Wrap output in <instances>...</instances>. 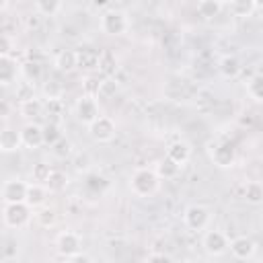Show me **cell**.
<instances>
[{
  "label": "cell",
  "instance_id": "6da1fadb",
  "mask_svg": "<svg viewBox=\"0 0 263 263\" xmlns=\"http://www.w3.org/2000/svg\"><path fill=\"white\" fill-rule=\"evenodd\" d=\"M158 183H160V177L156 175V171L146 166L136 168L129 177V189L138 197H150L152 193H156Z\"/></svg>",
  "mask_w": 263,
  "mask_h": 263
},
{
  "label": "cell",
  "instance_id": "7a4b0ae2",
  "mask_svg": "<svg viewBox=\"0 0 263 263\" xmlns=\"http://www.w3.org/2000/svg\"><path fill=\"white\" fill-rule=\"evenodd\" d=\"M33 208L27 201H16V203H4L2 208V222L6 228H23L31 220Z\"/></svg>",
  "mask_w": 263,
  "mask_h": 263
},
{
  "label": "cell",
  "instance_id": "3957f363",
  "mask_svg": "<svg viewBox=\"0 0 263 263\" xmlns=\"http://www.w3.org/2000/svg\"><path fill=\"white\" fill-rule=\"evenodd\" d=\"M127 14L123 10H115V8H109L103 12L101 16V31L105 35H111V37H117V35H123L127 31Z\"/></svg>",
  "mask_w": 263,
  "mask_h": 263
},
{
  "label": "cell",
  "instance_id": "277c9868",
  "mask_svg": "<svg viewBox=\"0 0 263 263\" xmlns=\"http://www.w3.org/2000/svg\"><path fill=\"white\" fill-rule=\"evenodd\" d=\"M208 154H210V160L218 166V168H230L234 166V160H236V152H234V146L230 142H212L208 146Z\"/></svg>",
  "mask_w": 263,
  "mask_h": 263
},
{
  "label": "cell",
  "instance_id": "5b68a950",
  "mask_svg": "<svg viewBox=\"0 0 263 263\" xmlns=\"http://www.w3.org/2000/svg\"><path fill=\"white\" fill-rule=\"evenodd\" d=\"M210 218H212L210 210L201 203H191L183 212V222L189 230H203L210 224Z\"/></svg>",
  "mask_w": 263,
  "mask_h": 263
},
{
  "label": "cell",
  "instance_id": "8992f818",
  "mask_svg": "<svg viewBox=\"0 0 263 263\" xmlns=\"http://www.w3.org/2000/svg\"><path fill=\"white\" fill-rule=\"evenodd\" d=\"M74 115H76V119L80 121V123H84V125H90L101 113H99V103H97V99L92 97V95H82L78 101H76V105H74Z\"/></svg>",
  "mask_w": 263,
  "mask_h": 263
},
{
  "label": "cell",
  "instance_id": "52a82bcc",
  "mask_svg": "<svg viewBox=\"0 0 263 263\" xmlns=\"http://www.w3.org/2000/svg\"><path fill=\"white\" fill-rule=\"evenodd\" d=\"M201 247H203V251L208 255L220 257L230 249V240L222 230H208L203 234V238H201Z\"/></svg>",
  "mask_w": 263,
  "mask_h": 263
},
{
  "label": "cell",
  "instance_id": "ba28073f",
  "mask_svg": "<svg viewBox=\"0 0 263 263\" xmlns=\"http://www.w3.org/2000/svg\"><path fill=\"white\" fill-rule=\"evenodd\" d=\"M88 134L95 142L99 144H105V142H111L115 138V121L107 115H99L90 125H88Z\"/></svg>",
  "mask_w": 263,
  "mask_h": 263
},
{
  "label": "cell",
  "instance_id": "9c48e42d",
  "mask_svg": "<svg viewBox=\"0 0 263 263\" xmlns=\"http://www.w3.org/2000/svg\"><path fill=\"white\" fill-rule=\"evenodd\" d=\"M55 249H58L60 259H68L70 255H74V253H78L82 249V238L74 230H64L55 238Z\"/></svg>",
  "mask_w": 263,
  "mask_h": 263
},
{
  "label": "cell",
  "instance_id": "30bf717a",
  "mask_svg": "<svg viewBox=\"0 0 263 263\" xmlns=\"http://www.w3.org/2000/svg\"><path fill=\"white\" fill-rule=\"evenodd\" d=\"M27 189L29 183L23 179H8L2 185V201L4 203H16V201H25L27 199Z\"/></svg>",
  "mask_w": 263,
  "mask_h": 263
},
{
  "label": "cell",
  "instance_id": "8fae6325",
  "mask_svg": "<svg viewBox=\"0 0 263 263\" xmlns=\"http://www.w3.org/2000/svg\"><path fill=\"white\" fill-rule=\"evenodd\" d=\"M21 140H23V146L29 148V150L41 148L45 144V140H43V125H39L35 121H27L21 127Z\"/></svg>",
  "mask_w": 263,
  "mask_h": 263
},
{
  "label": "cell",
  "instance_id": "7c38bea8",
  "mask_svg": "<svg viewBox=\"0 0 263 263\" xmlns=\"http://www.w3.org/2000/svg\"><path fill=\"white\" fill-rule=\"evenodd\" d=\"M21 76V64L10 53H0V84L10 86Z\"/></svg>",
  "mask_w": 263,
  "mask_h": 263
},
{
  "label": "cell",
  "instance_id": "4fadbf2b",
  "mask_svg": "<svg viewBox=\"0 0 263 263\" xmlns=\"http://www.w3.org/2000/svg\"><path fill=\"white\" fill-rule=\"evenodd\" d=\"M49 189H47V185L45 183H37V181H33V183H29V189H27V203L33 208V210H37V208H41V205H45V201H47V197H49Z\"/></svg>",
  "mask_w": 263,
  "mask_h": 263
},
{
  "label": "cell",
  "instance_id": "5bb4252c",
  "mask_svg": "<svg viewBox=\"0 0 263 263\" xmlns=\"http://www.w3.org/2000/svg\"><path fill=\"white\" fill-rule=\"evenodd\" d=\"M255 251H257V247H255V242L249 236H236V238L230 240V253L236 259H242V261L251 259L255 255Z\"/></svg>",
  "mask_w": 263,
  "mask_h": 263
},
{
  "label": "cell",
  "instance_id": "9a60e30c",
  "mask_svg": "<svg viewBox=\"0 0 263 263\" xmlns=\"http://www.w3.org/2000/svg\"><path fill=\"white\" fill-rule=\"evenodd\" d=\"M21 146H23L21 132H16V129L4 125L2 132H0V150L8 154V152H16V150H21Z\"/></svg>",
  "mask_w": 263,
  "mask_h": 263
},
{
  "label": "cell",
  "instance_id": "2e32d148",
  "mask_svg": "<svg viewBox=\"0 0 263 263\" xmlns=\"http://www.w3.org/2000/svg\"><path fill=\"white\" fill-rule=\"evenodd\" d=\"M78 53V68L82 70H99V58H101V51L90 47V45H84L80 49H76Z\"/></svg>",
  "mask_w": 263,
  "mask_h": 263
},
{
  "label": "cell",
  "instance_id": "e0dca14e",
  "mask_svg": "<svg viewBox=\"0 0 263 263\" xmlns=\"http://www.w3.org/2000/svg\"><path fill=\"white\" fill-rule=\"evenodd\" d=\"M53 66H55L60 72H64V74L74 72V70L78 68V53H76V49H62V51L55 55Z\"/></svg>",
  "mask_w": 263,
  "mask_h": 263
},
{
  "label": "cell",
  "instance_id": "ac0fdd59",
  "mask_svg": "<svg viewBox=\"0 0 263 263\" xmlns=\"http://www.w3.org/2000/svg\"><path fill=\"white\" fill-rule=\"evenodd\" d=\"M166 156L173 158L175 162H179V164L183 166V164L189 162V158H191V146H189L187 142H183V140H177V142L168 144V148H166Z\"/></svg>",
  "mask_w": 263,
  "mask_h": 263
},
{
  "label": "cell",
  "instance_id": "d6986e66",
  "mask_svg": "<svg viewBox=\"0 0 263 263\" xmlns=\"http://www.w3.org/2000/svg\"><path fill=\"white\" fill-rule=\"evenodd\" d=\"M41 76H43V68H41V62H39V60L29 58L27 62L21 64V78H23V80L35 84V82L41 80Z\"/></svg>",
  "mask_w": 263,
  "mask_h": 263
},
{
  "label": "cell",
  "instance_id": "ffe728a7",
  "mask_svg": "<svg viewBox=\"0 0 263 263\" xmlns=\"http://www.w3.org/2000/svg\"><path fill=\"white\" fill-rule=\"evenodd\" d=\"M43 111H45V105H43L37 97H31V99L18 103V113H21V117L31 119V121H33L35 117H41Z\"/></svg>",
  "mask_w": 263,
  "mask_h": 263
},
{
  "label": "cell",
  "instance_id": "44dd1931",
  "mask_svg": "<svg viewBox=\"0 0 263 263\" xmlns=\"http://www.w3.org/2000/svg\"><path fill=\"white\" fill-rule=\"evenodd\" d=\"M154 171H156V175H158L160 179L168 181V179H175V177H179V173H181V164H179V162H175L173 158L164 156V158H160V160L156 162Z\"/></svg>",
  "mask_w": 263,
  "mask_h": 263
},
{
  "label": "cell",
  "instance_id": "7402d4cb",
  "mask_svg": "<svg viewBox=\"0 0 263 263\" xmlns=\"http://www.w3.org/2000/svg\"><path fill=\"white\" fill-rule=\"evenodd\" d=\"M218 70L224 78H236L240 72H242V64L236 55H224L218 64Z\"/></svg>",
  "mask_w": 263,
  "mask_h": 263
},
{
  "label": "cell",
  "instance_id": "603a6c76",
  "mask_svg": "<svg viewBox=\"0 0 263 263\" xmlns=\"http://www.w3.org/2000/svg\"><path fill=\"white\" fill-rule=\"evenodd\" d=\"M45 185H47V189H49L51 193H62V191L68 187V175H66L64 171H60V168H51V173H49Z\"/></svg>",
  "mask_w": 263,
  "mask_h": 263
},
{
  "label": "cell",
  "instance_id": "cb8c5ba5",
  "mask_svg": "<svg viewBox=\"0 0 263 263\" xmlns=\"http://www.w3.org/2000/svg\"><path fill=\"white\" fill-rule=\"evenodd\" d=\"M33 214H35V222H37L41 228H51V226H55V222H58V212H55L53 208H49V205H41V208H37Z\"/></svg>",
  "mask_w": 263,
  "mask_h": 263
},
{
  "label": "cell",
  "instance_id": "d4e9b609",
  "mask_svg": "<svg viewBox=\"0 0 263 263\" xmlns=\"http://www.w3.org/2000/svg\"><path fill=\"white\" fill-rule=\"evenodd\" d=\"M242 197H245L247 203H251V205L263 203V183H259V181L247 183L245 189H242Z\"/></svg>",
  "mask_w": 263,
  "mask_h": 263
},
{
  "label": "cell",
  "instance_id": "484cf974",
  "mask_svg": "<svg viewBox=\"0 0 263 263\" xmlns=\"http://www.w3.org/2000/svg\"><path fill=\"white\" fill-rule=\"evenodd\" d=\"M115 70H117V58H115V53L109 51V49H103L101 51V58H99V72L103 76H111V74H115Z\"/></svg>",
  "mask_w": 263,
  "mask_h": 263
},
{
  "label": "cell",
  "instance_id": "4316f807",
  "mask_svg": "<svg viewBox=\"0 0 263 263\" xmlns=\"http://www.w3.org/2000/svg\"><path fill=\"white\" fill-rule=\"evenodd\" d=\"M228 6H230V12L234 16H238V18H247L257 10L255 0H232Z\"/></svg>",
  "mask_w": 263,
  "mask_h": 263
},
{
  "label": "cell",
  "instance_id": "83f0119b",
  "mask_svg": "<svg viewBox=\"0 0 263 263\" xmlns=\"http://www.w3.org/2000/svg\"><path fill=\"white\" fill-rule=\"evenodd\" d=\"M220 10H222V4L218 2V0H199L197 2V12H199V16H203V18H216L218 14H220Z\"/></svg>",
  "mask_w": 263,
  "mask_h": 263
},
{
  "label": "cell",
  "instance_id": "f1b7e54d",
  "mask_svg": "<svg viewBox=\"0 0 263 263\" xmlns=\"http://www.w3.org/2000/svg\"><path fill=\"white\" fill-rule=\"evenodd\" d=\"M49 148H51L53 156L60 158V160H66V158H70V156L74 154V146H72V142L66 140V138H60V140H58L53 146H49Z\"/></svg>",
  "mask_w": 263,
  "mask_h": 263
},
{
  "label": "cell",
  "instance_id": "f546056e",
  "mask_svg": "<svg viewBox=\"0 0 263 263\" xmlns=\"http://www.w3.org/2000/svg\"><path fill=\"white\" fill-rule=\"evenodd\" d=\"M35 8L43 16H53L62 8V0H35Z\"/></svg>",
  "mask_w": 263,
  "mask_h": 263
},
{
  "label": "cell",
  "instance_id": "4dcf8cb0",
  "mask_svg": "<svg viewBox=\"0 0 263 263\" xmlns=\"http://www.w3.org/2000/svg\"><path fill=\"white\" fill-rule=\"evenodd\" d=\"M60 138H64L60 123L49 121V123H45V125H43V140H45V144H47V146H53Z\"/></svg>",
  "mask_w": 263,
  "mask_h": 263
},
{
  "label": "cell",
  "instance_id": "1f68e13d",
  "mask_svg": "<svg viewBox=\"0 0 263 263\" xmlns=\"http://www.w3.org/2000/svg\"><path fill=\"white\" fill-rule=\"evenodd\" d=\"M247 92L251 99H255L257 103H263V76L261 74H255L249 84H247Z\"/></svg>",
  "mask_w": 263,
  "mask_h": 263
},
{
  "label": "cell",
  "instance_id": "d6a6232c",
  "mask_svg": "<svg viewBox=\"0 0 263 263\" xmlns=\"http://www.w3.org/2000/svg\"><path fill=\"white\" fill-rule=\"evenodd\" d=\"M117 88H119L117 80H115V78H111V76H107L105 80H101V86H99L97 97H99V99H113V97H115V92H117Z\"/></svg>",
  "mask_w": 263,
  "mask_h": 263
},
{
  "label": "cell",
  "instance_id": "836d02e7",
  "mask_svg": "<svg viewBox=\"0 0 263 263\" xmlns=\"http://www.w3.org/2000/svg\"><path fill=\"white\" fill-rule=\"evenodd\" d=\"M49 173H51L49 164H45V162H35L33 168H31V179L37 181V183H45L47 177H49Z\"/></svg>",
  "mask_w": 263,
  "mask_h": 263
},
{
  "label": "cell",
  "instance_id": "e575fe53",
  "mask_svg": "<svg viewBox=\"0 0 263 263\" xmlns=\"http://www.w3.org/2000/svg\"><path fill=\"white\" fill-rule=\"evenodd\" d=\"M33 86H35V84H31V82H27V80L18 82V84H16V92H14L16 101H18V103H23V101H27V99L35 97V95H33Z\"/></svg>",
  "mask_w": 263,
  "mask_h": 263
},
{
  "label": "cell",
  "instance_id": "d590c367",
  "mask_svg": "<svg viewBox=\"0 0 263 263\" xmlns=\"http://www.w3.org/2000/svg\"><path fill=\"white\" fill-rule=\"evenodd\" d=\"M43 92H45L47 101H51V99H62V86H60L58 82H47V84L43 86Z\"/></svg>",
  "mask_w": 263,
  "mask_h": 263
},
{
  "label": "cell",
  "instance_id": "8d00e7d4",
  "mask_svg": "<svg viewBox=\"0 0 263 263\" xmlns=\"http://www.w3.org/2000/svg\"><path fill=\"white\" fill-rule=\"evenodd\" d=\"M99 86H101V80H99V78H95V76H86V80H84V95H92V97H97Z\"/></svg>",
  "mask_w": 263,
  "mask_h": 263
},
{
  "label": "cell",
  "instance_id": "74e56055",
  "mask_svg": "<svg viewBox=\"0 0 263 263\" xmlns=\"http://www.w3.org/2000/svg\"><path fill=\"white\" fill-rule=\"evenodd\" d=\"M12 51V39H10V35L4 31L2 33V49H0V53H10Z\"/></svg>",
  "mask_w": 263,
  "mask_h": 263
},
{
  "label": "cell",
  "instance_id": "f35d334b",
  "mask_svg": "<svg viewBox=\"0 0 263 263\" xmlns=\"http://www.w3.org/2000/svg\"><path fill=\"white\" fill-rule=\"evenodd\" d=\"M66 261H72V263H90L92 259H90L88 255H84V253H80V251H78V253H74V255H70V257H68Z\"/></svg>",
  "mask_w": 263,
  "mask_h": 263
},
{
  "label": "cell",
  "instance_id": "ab89813d",
  "mask_svg": "<svg viewBox=\"0 0 263 263\" xmlns=\"http://www.w3.org/2000/svg\"><path fill=\"white\" fill-rule=\"evenodd\" d=\"M146 261H171V257L164 253H150L146 255Z\"/></svg>",
  "mask_w": 263,
  "mask_h": 263
},
{
  "label": "cell",
  "instance_id": "60d3db41",
  "mask_svg": "<svg viewBox=\"0 0 263 263\" xmlns=\"http://www.w3.org/2000/svg\"><path fill=\"white\" fill-rule=\"evenodd\" d=\"M37 25H39V16L33 14V18H29V27H37Z\"/></svg>",
  "mask_w": 263,
  "mask_h": 263
},
{
  "label": "cell",
  "instance_id": "b9f144b4",
  "mask_svg": "<svg viewBox=\"0 0 263 263\" xmlns=\"http://www.w3.org/2000/svg\"><path fill=\"white\" fill-rule=\"evenodd\" d=\"M257 74H261V76H263V62L257 66Z\"/></svg>",
  "mask_w": 263,
  "mask_h": 263
},
{
  "label": "cell",
  "instance_id": "7bdbcfd3",
  "mask_svg": "<svg viewBox=\"0 0 263 263\" xmlns=\"http://www.w3.org/2000/svg\"><path fill=\"white\" fill-rule=\"evenodd\" d=\"M255 6L257 8H263V0H255Z\"/></svg>",
  "mask_w": 263,
  "mask_h": 263
},
{
  "label": "cell",
  "instance_id": "ee69618b",
  "mask_svg": "<svg viewBox=\"0 0 263 263\" xmlns=\"http://www.w3.org/2000/svg\"><path fill=\"white\" fill-rule=\"evenodd\" d=\"M218 2H220V4H222V6H224V4H230V2H232V0H218Z\"/></svg>",
  "mask_w": 263,
  "mask_h": 263
}]
</instances>
